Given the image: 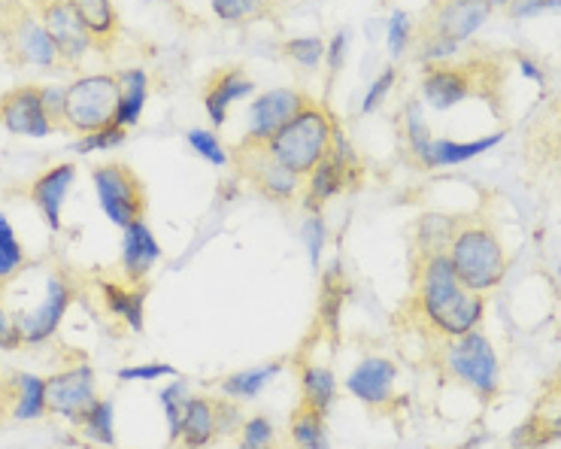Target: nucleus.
I'll use <instances>...</instances> for the list:
<instances>
[{"label":"nucleus","mask_w":561,"mask_h":449,"mask_svg":"<svg viewBox=\"0 0 561 449\" xmlns=\"http://www.w3.org/2000/svg\"><path fill=\"white\" fill-rule=\"evenodd\" d=\"M128 140V128H119V125H110V128H100V131H92V134H83L76 140L73 150L80 155H92V152H110L116 146H122Z\"/></svg>","instance_id":"nucleus-39"},{"label":"nucleus","mask_w":561,"mask_h":449,"mask_svg":"<svg viewBox=\"0 0 561 449\" xmlns=\"http://www.w3.org/2000/svg\"><path fill=\"white\" fill-rule=\"evenodd\" d=\"M219 435V416H216V401L204 395H192L182 410V428L179 440L186 449H206Z\"/></svg>","instance_id":"nucleus-21"},{"label":"nucleus","mask_w":561,"mask_h":449,"mask_svg":"<svg viewBox=\"0 0 561 449\" xmlns=\"http://www.w3.org/2000/svg\"><path fill=\"white\" fill-rule=\"evenodd\" d=\"M216 416H219V435H231V432H240V425H243V416H240V407H237V401H228V398L216 401Z\"/></svg>","instance_id":"nucleus-49"},{"label":"nucleus","mask_w":561,"mask_h":449,"mask_svg":"<svg viewBox=\"0 0 561 449\" xmlns=\"http://www.w3.org/2000/svg\"><path fill=\"white\" fill-rule=\"evenodd\" d=\"M416 27H413V15L404 10H392L389 22H385V46L392 58H401L413 46Z\"/></svg>","instance_id":"nucleus-35"},{"label":"nucleus","mask_w":561,"mask_h":449,"mask_svg":"<svg viewBox=\"0 0 561 449\" xmlns=\"http://www.w3.org/2000/svg\"><path fill=\"white\" fill-rule=\"evenodd\" d=\"M40 95L46 116L52 119L56 128H61L64 125V95H68V85H40Z\"/></svg>","instance_id":"nucleus-45"},{"label":"nucleus","mask_w":561,"mask_h":449,"mask_svg":"<svg viewBox=\"0 0 561 449\" xmlns=\"http://www.w3.org/2000/svg\"><path fill=\"white\" fill-rule=\"evenodd\" d=\"M119 80V104H116V125L134 128L150 101V73L143 68H128L116 73Z\"/></svg>","instance_id":"nucleus-22"},{"label":"nucleus","mask_w":561,"mask_h":449,"mask_svg":"<svg viewBox=\"0 0 561 449\" xmlns=\"http://www.w3.org/2000/svg\"><path fill=\"white\" fill-rule=\"evenodd\" d=\"M271 449H274V447H271Z\"/></svg>","instance_id":"nucleus-54"},{"label":"nucleus","mask_w":561,"mask_h":449,"mask_svg":"<svg viewBox=\"0 0 561 449\" xmlns=\"http://www.w3.org/2000/svg\"><path fill=\"white\" fill-rule=\"evenodd\" d=\"M43 27L49 31V37L56 43L61 64H83V58L95 49V40L83 25V19L76 15L70 0H40L37 7Z\"/></svg>","instance_id":"nucleus-9"},{"label":"nucleus","mask_w":561,"mask_h":449,"mask_svg":"<svg viewBox=\"0 0 561 449\" xmlns=\"http://www.w3.org/2000/svg\"><path fill=\"white\" fill-rule=\"evenodd\" d=\"M46 413V380L37 374H15L10 380V416L15 423H34Z\"/></svg>","instance_id":"nucleus-23"},{"label":"nucleus","mask_w":561,"mask_h":449,"mask_svg":"<svg viewBox=\"0 0 561 449\" xmlns=\"http://www.w3.org/2000/svg\"><path fill=\"white\" fill-rule=\"evenodd\" d=\"M401 131H404V143H407V152L410 158L425 170H431V128H428V119H425V104L419 97H410L404 104V113H401Z\"/></svg>","instance_id":"nucleus-24"},{"label":"nucleus","mask_w":561,"mask_h":449,"mask_svg":"<svg viewBox=\"0 0 561 449\" xmlns=\"http://www.w3.org/2000/svg\"><path fill=\"white\" fill-rule=\"evenodd\" d=\"M222 22H249L271 10V0H210Z\"/></svg>","instance_id":"nucleus-37"},{"label":"nucleus","mask_w":561,"mask_h":449,"mask_svg":"<svg viewBox=\"0 0 561 449\" xmlns=\"http://www.w3.org/2000/svg\"><path fill=\"white\" fill-rule=\"evenodd\" d=\"M440 362H443V370L450 374L452 380L467 386L479 398L498 395V389H501V362H498L492 341L479 328L467 331V334H458V338H450V343L443 346Z\"/></svg>","instance_id":"nucleus-4"},{"label":"nucleus","mask_w":561,"mask_h":449,"mask_svg":"<svg viewBox=\"0 0 561 449\" xmlns=\"http://www.w3.org/2000/svg\"><path fill=\"white\" fill-rule=\"evenodd\" d=\"M3 40L7 49L15 55V61L31 64V68H58L61 58L49 31L43 27L40 15L25 10L22 3H13V10L3 19Z\"/></svg>","instance_id":"nucleus-7"},{"label":"nucleus","mask_w":561,"mask_h":449,"mask_svg":"<svg viewBox=\"0 0 561 449\" xmlns=\"http://www.w3.org/2000/svg\"><path fill=\"white\" fill-rule=\"evenodd\" d=\"M301 395L303 407L329 413L337 401V380L325 365H303L301 368Z\"/></svg>","instance_id":"nucleus-30"},{"label":"nucleus","mask_w":561,"mask_h":449,"mask_svg":"<svg viewBox=\"0 0 561 449\" xmlns=\"http://www.w3.org/2000/svg\"><path fill=\"white\" fill-rule=\"evenodd\" d=\"M92 182H95L97 204L112 225L128 228L131 222L146 218V189L128 164H97L92 170Z\"/></svg>","instance_id":"nucleus-6"},{"label":"nucleus","mask_w":561,"mask_h":449,"mask_svg":"<svg viewBox=\"0 0 561 449\" xmlns=\"http://www.w3.org/2000/svg\"><path fill=\"white\" fill-rule=\"evenodd\" d=\"M158 261H162V244L155 240L146 218H138L122 228V273L131 286H143Z\"/></svg>","instance_id":"nucleus-16"},{"label":"nucleus","mask_w":561,"mask_h":449,"mask_svg":"<svg viewBox=\"0 0 561 449\" xmlns=\"http://www.w3.org/2000/svg\"><path fill=\"white\" fill-rule=\"evenodd\" d=\"M104 304L116 319H122L131 331H143L146 322V288L143 286H122V283H104Z\"/></svg>","instance_id":"nucleus-26"},{"label":"nucleus","mask_w":561,"mask_h":449,"mask_svg":"<svg viewBox=\"0 0 561 449\" xmlns=\"http://www.w3.org/2000/svg\"><path fill=\"white\" fill-rule=\"evenodd\" d=\"M397 365L385 355H368L346 377V392L368 407H385L395 395Z\"/></svg>","instance_id":"nucleus-14"},{"label":"nucleus","mask_w":561,"mask_h":449,"mask_svg":"<svg viewBox=\"0 0 561 449\" xmlns=\"http://www.w3.org/2000/svg\"><path fill=\"white\" fill-rule=\"evenodd\" d=\"M0 125L10 134L34 137V140L52 134L56 125L43 109L40 85H19V88L0 97Z\"/></svg>","instance_id":"nucleus-13"},{"label":"nucleus","mask_w":561,"mask_h":449,"mask_svg":"<svg viewBox=\"0 0 561 449\" xmlns=\"http://www.w3.org/2000/svg\"><path fill=\"white\" fill-rule=\"evenodd\" d=\"M0 410H10V382L0 374Z\"/></svg>","instance_id":"nucleus-52"},{"label":"nucleus","mask_w":561,"mask_h":449,"mask_svg":"<svg viewBox=\"0 0 561 449\" xmlns=\"http://www.w3.org/2000/svg\"><path fill=\"white\" fill-rule=\"evenodd\" d=\"M116 104H119V80L116 73H88L68 85L64 95V125L92 134L100 128L116 125Z\"/></svg>","instance_id":"nucleus-5"},{"label":"nucleus","mask_w":561,"mask_h":449,"mask_svg":"<svg viewBox=\"0 0 561 449\" xmlns=\"http://www.w3.org/2000/svg\"><path fill=\"white\" fill-rule=\"evenodd\" d=\"M283 52L288 55V61H295L298 68L315 70L325 61V43L319 37H295L283 46Z\"/></svg>","instance_id":"nucleus-38"},{"label":"nucleus","mask_w":561,"mask_h":449,"mask_svg":"<svg viewBox=\"0 0 561 449\" xmlns=\"http://www.w3.org/2000/svg\"><path fill=\"white\" fill-rule=\"evenodd\" d=\"M22 343V334H19V326H15V316H10V310L3 307V298H0V350L3 353H13Z\"/></svg>","instance_id":"nucleus-48"},{"label":"nucleus","mask_w":561,"mask_h":449,"mask_svg":"<svg viewBox=\"0 0 561 449\" xmlns=\"http://www.w3.org/2000/svg\"><path fill=\"white\" fill-rule=\"evenodd\" d=\"M186 140H189V146H192L204 162L216 164V167H225L228 164V150L222 146V140L210 128H192L189 134H186Z\"/></svg>","instance_id":"nucleus-40"},{"label":"nucleus","mask_w":561,"mask_h":449,"mask_svg":"<svg viewBox=\"0 0 561 449\" xmlns=\"http://www.w3.org/2000/svg\"><path fill=\"white\" fill-rule=\"evenodd\" d=\"M73 182H76V167L70 162L43 170L40 177L31 182V201L40 210L49 232H61V210H64V198Z\"/></svg>","instance_id":"nucleus-19"},{"label":"nucleus","mask_w":561,"mask_h":449,"mask_svg":"<svg viewBox=\"0 0 561 449\" xmlns=\"http://www.w3.org/2000/svg\"><path fill=\"white\" fill-rule=\"evenodd\" d=\"M486 3H489V7H506V3H510V0H486Z\"/></svg>","instance_id":"nucleus-53"},{"label":"nucleus","mask_w":561,"mask_h":449,"mask_svg":"<svg viewBox=\"0 0 561 449\" xmlns=\"http://www.w3.org/2000/svg\"><path fill=\"white\" fill-rule=\"evenodd\" d=\"M458 52V46L450 40H443V37H438V34H428V31H422V37H419V61H425V64H443L446 58H452V55Z\"/></svg>","instance_id":"nucleus-42"},{"label":"nucleus","mask_w":561,"mask_h":449,"mask_svg":"<svg viewBox=\"0 0 561 449\" xmlns=\"http://www.w3.org/2000/svg\"><path fill=\"white\" fill-rule=\"evenodd\" d=\"M240 164H243V174H247L261 194H267L271 201H291L298 189H301V177L291 174L288 167L274 162L264 146H243L240 150Z\"/></svg>","instance_id":"nucleus-15"},{"label":"nucleus","mask_w":561,"mask_h":449,"mask_svg":"<svg viewBox=\"0 0 561 449\" xmlns=\"http://www.w3.org/2000/svg\"><path fill=\"white\" fill-rule=\"evenodd\" d=\"M70 300H73V288L64 276L49 273L46 276V292H43L40 304L28 310V314L15 316V326L22 334V343L28 346H40L58 331V326L64 322V316L70 310Z\"/></svg>","instance_id":"nucleus-10"},{"label":"nucleus","mask_w":561,"mask_h":449,"mask_svg":"<svg viewBox=\"0 0 561 449\" xmlns=\"http://www.w3.org/2000/svg\"><path fill=\"white\" fill-rule=\"evenodd\" d=\"M274 437V423L267 416H249L240 425V449H271Z\"/></svg>","instance_id":"nucleus-41"},{"label":"nucleus","mask_w":561,"mask_h":449,"mask_svg":"<svg viewBox=\"0 0 561 449\" xmlns=\"http://www.w3.org/2000/svg\"><path fill=\"white\" fill-rule=\"evenodd\" d=\"M25 264H28V256H25L22 244H19L7 213H0V286L15 280Z\"/></svg>","instance_id":"nucleus-34"},{"label":"nucleus","mask_w":561,"mask_h":449,"mask_svg":"<svg viewBox=\"0 0 561 449\" xmlns=\"http://www.w3.org/2000/svg\"><path fill=\"white\" fill-rule=\"evenodd\" d=\"M346 46H349V34H346V31H337V34L331 37L329 46H325V61H329L331 76H334V73L343 68V58H346Z\"/></svg>","instance_id":"nucleus-50"},{"label":"nucleus","mask_w":561,"mask_h":449,"mask_svg":"<svg viewBox=\"0 0 561 449\" xmlns=\"http://www.w3.org/2000/svg\"><path fill=\"white\" fill-rule=\"evenodd\" d=\"M76 15L83 19V25L88 27L95 49H107L119 37V13L112 7V0H70Z\"/></svg>","instance_id":"nucleus-27"},{"label":"nucleus","mask_w":561,"mask_h":449,"mask_svg":"<svg viewBox=\"0 0 561 449\" xmlns=\"http://www.w3.org/2000/svg\"><path fill=\"white\" fill-rule=\"evenodd\" d=\"M162 398V407H165L167 416V432H170V440L177 444L179 440V428H182V410H186V401H189V386L186 382H170L167 389L158 392Z\"/></svg>","instance_id":"nucleus-36"},{"label":"nucleus","mask_w":561,"mask_h":449,"mask_svg":"<svg viewBox=\"0 0 561 449\" xmlns=\"http://www.w3.org/2000/svg\"><path fill=\"white\" fill-rule=\"evenodd\" d=\"M395 80H397V70L385 68L377 80L370 82L368 92H365V101H361V116H368V113H373V109L383 104L385 97H389V92L395 88Z\"/></svg>","instance_id":"nucleus-43"},{"label":"nucleus","mask_w":561,"mask_h":449,"mask_svg":"<svg viewBox=\"0 0 561 449\" xmlns=\"http://www.w3.org/2000/svg\"><path fill=\"white\" fill-rule=\"evenodd\" d=\"M516 64H520L522 76H525V80L537 82V85H544V82H547V73H544V68H540V64L534 61L532 55L520 52V55H516Z\"/></svg>","instance_id":"nucleus-51"},{"label":"nucleus","mask_w":561,"mask_h":449,"mask_svg":"<svg viewBox=\"0 0 561 449\" xmlns=\"http://www.w3.org/2000/svg\"><path fill=\"white\" fill-rule=\"evenodd\" d=\"M301 237H303V244H307V252H310V264H313V268H319L322 249H325V222H322V216L310 213V216H307V222H303Z\"/></svg>","instance_id":"nucleus-44"},{"label":"nucleus","mask_w":561,"mask_h":449,"mask_svg":"<svg viewBox=\"0 0 561 449\" xmlns=\"http://www.w3.org/2000/svg\"><path fill=\"white\" fill-rule=\"evenodd\" d=\"M462 228V218L450 216V213H425L416 222V252L419 259L428 256H446L452 237Z\"/></svg>","instance_id":"nucleus-25"},{"label":"nucleus","mask_w":561,"mask_h":449,"mask_svg":"<svg viewBox=\"0 0 561 449\" xmlns=\"http://www.w3.org/2000/svg\"><path fill=\"white\" fill-rule=\"evenodd\" d=\"M552 10H559V0H510L506 3V13L510 19H534V15H544V13H552Z\"/></svg>","instance_id":"nucleus-47"},{"label":"nucleus","mask_w":561,"mask_h":449,"mask_svg":"<svg viewBox=\"0 0 561 449\" xmlns=\"http://www.w3.org/2000/svg\"><path fill=\"white\" fill-rule=\"evenodd\" d=\"M474 95V76L465 68L452 64H431L422 73V104L438 113L458 107L462 101Z\"/></svg>","instance_id":"nucleus-17"},{"label":"nucleus","mask_w":561,"mask_h":449,"mask_svg":"<svg viewBox=\"0 0 561 449\" xmlns=\"http://www.w3.org/2000/svg\"><path fill=\"white\" fill-rule=\"evenodd\" d=\"M83 435L97 444V447H116V407L107 398H97L95 404L88 407V413L83 416Z\"/></svg>","instance_id":"nucleus-33"},{"label":"nucleus","mask_w":561,"mask_h":449,"mask_svg":"<svg viewBox=\"0 0 561 449\" xmlns=\"http://www.w3.org/2000/svg\"><path fill=\"white\" fill-rule=\"evenodd\" d=\"M307 104L298 88H274L249 104V128L243 146H267V140Z\"/></svg>","instance_id":"nucleus-12"},{"label":"nucleus","mask_w":561,"mask_h":449,"mask_svg":"<svg viewBox=\"0 0 561 449\" xmlns=\"http://www.w3.org/2000/svg\"><path fill=\"white\" fill-rule=\"evenodd\" d=\"M97 401V377L92 365H73L46 377V407L70 425L83 423L88 407Z\"/></svg>","instance_id":"nucleus-8"},{"label":"nucleus","mask_w":561,"mask_h":449,"mask_svg":"<svg viewBox=\"0 0 561 449\" xmlns=\"http://www.w3.org/2000/svg\"><path fill=\"white\" fill-rule=\"evenodd\" d=\"M291 440L298 449H331L329 425H325V413L310 407H298L291 416Z\"/></svg>","instance_id":"nucleus-31"},{"label":"nucleus","mask_w":561,"mask_h":449,"mask_svg":"<svg viewBox=\"0 0 561 449\" xmlns=\"http://www.w3.org/2000/svg\"><path fill=\"white\" fill-rule=\"evenodd\" d=\"M283 368H286V362H271V365H259V368L237 370V374L222 380V395L228 401H237V404L252 401L283 374Z\"/></svg>","instance_id":"nucleus-28"},{"label":"nucleus","mask_w":561,"mask_h":449,"mask_svg":"<svg viewBox=\"0 0 561 449\" xmlns=\"http://www.w3.org/2000/svg\"><path fill=\"white\" fill-rule=\"evenodd\" d=\"M446 259L452 261V271L462 280V286L486 295L504 283L506 252L501 237L486 225V222H470L455 232Z\"/></svg>","instance_id":"nucleus-3"},{"label":"nucleus","mask_w":561,"mask_h":449,"mask_svg":"<svg viewBox=\"0 0 561 449\" xmlns=\"http://www.w3.org/2000/svg\"><path fill=\"white\" fill-rule=\"evenodd\" d=\"M343 295H346V286H343V264L334 261L322 280V300H319V319L322 326L329 328L331 334L341 331V310H343Z\"/></svg>","instance_id":"nucleus-32"},{"label":"nucleus","mask_w":561,"mask_h":449,"mask_svg":"<svg viewBox=\"0 0 561 449\" xmlns=\"http://www.w3.org/2000/svg\"><path fill=\"white\" fill-rule=\"evenodd\" d=\"M331 134H334V122H331L329 109L319 107L313 101H307L291 119H288L271 140H267V155L288 167L291 174L307 177L315 164L322 162L331 152Z\"/></svg>","instance_id":"nucleus-2"},{"label":"nucleus","mask_w":561,"mask_h":449,"mask_svg":"<svg viewBox=\"0 0 561 449\" xmlns=\"http://www.w3.org/2000/svg\"><path fill=\"white\" fill-rule=\"evenodd\" d=\"M419 310L443 338L474 331L486 316V298L462 286L446 256L419 259Z\"/></svg>","instance_id":"nucleus-1"},{"label":"nucleus","mask_w":561,"mask_h":449,"mask_svg":"<svg viewBox=\"0 0 561 449\" xmlns=\"http://www.w3.org/2000/svg\"><path fill=\"white\" fill-rule=\"evenodd\" d=\"M255 95V80H249L247 70L240 68H225L219 70L210 85H206L204 92V109L206 116H210V122L222 128V125L228 122V109L231 104L237 101H243V97Z\"/></svg>","instance_id":"nucleus-20"},{"label":"nucleus","mask_w":561,"mask_h":449,"mask_svg":"<svg viewBox=\"0 0 561 449\" xmlns=\"http://www.w3.org/2000/svg\"><path fill=\"white\" fill-rule=\"evenodd\" d=\"M489 19H492V7L486 0H434L425 31L462 46Z\"/></svg>","instance_id":"nucleus-11"},{"label":"nucleus","mask_w":561,"mask_h":449,"mask_svg":"<svg viewBox=\"0 0 561 449\" xmlns=\"http://www.w3.org/2000/svg\"><path fill=\"white\" fill-rule=\"evenodd\" d=\"M174 374H177L174 365H162V362H155V365H134V368H122L119 370V380L152 382V380H162V377H174Z\"/></svg>","instance_id":"nucleus-46"},{"label":"nucleus","mask_w":561,"mask_h":449,"mask_svg":"<svg viewBox=\"0 0 561 449\" xmlns=\"http://www.w3.org/2000/svg\"><path fill=\"white\" fill-rule=\"evenodd\" d=\"M358 174H361V164L343 162L341 155L329 152V155L307 174V198H303V201H307V210H310V213H319V206L325 204V201H331V198H337L341 191L349 189L358 179Z\"/></svg>","instance_id":"nucleus-18"},{"label":"nucleus","mask_w":561,"mask_h":449,"mask_svg":"<svg viewBox=\"0 0 561 449\" xmlns=\"http://www.w3.org/2000/svg\"><path fill=\"white\" fill-rule=\"evenodd\" d=\"M504 131H494V134L479 137V140H467V143L434 140L431 143V170H438V167H455V164H465L470 158H477L482 152H492L494 146L504 143Z\"/></svg>","instance_id":"nucleus-29"}]
</instances>
